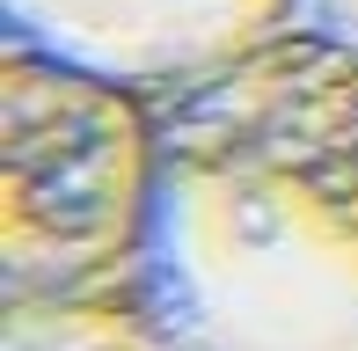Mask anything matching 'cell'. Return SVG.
Here are the masks:
<instances>
[{
    "label": "cell",
    "instance_id": "1",
    "mask_svg": "<svg viewBox=\"0 0 358 351\" xmlns=\"http://www.w3.org/2000/svg\"><path fill=\"white\" fill-rule=\"evenodd\" d=\"M154 110L139 300L169 351H358V44L285 29Z\"/></svg>",
    "mask_w": 358,
    "mask_h": 351
},
{
    "label": "cell",
    "instance_id": "2",
    "mask_svg": "<svg viewBox=\"0 0 358 351\" xmlns=\"http://www.w3.org/2000/svg\"><path fill=\"white\" fill-rule=\"evenodd\" d=\"M161 183L146 88L8 37L0 59V271L8 300L139 293Z\"/></svg>",
    "mask_w": 358,
    "mask_h": 351
},
{
    "label": "cell",
    "instance_id": "3",
    "mask_svg": "<svg viewBox=\"0 0 358 351\" xmlns=\"http://www.w3.org/2000/svg\"><path fill=\"white\" fill-rule=\"evenodd\" d=\"M300 29V0H8V37L169 95Z\"/></svg>",
    "mask_w": 358,
    "mask_h": 351
},
{
    "label": "cell",
    "instance_id": "4",
    "mask_svg": "<svg viewBox=\"0 0 358 351\" xmlns=\"http://www.w3.org/2000/svg\"><path fill=\"white\" fill-rule=\"evenodd\" d=\"M0 351H169L139 293L110 300H8Z\"/></svg>",
    "mask_w": 358,
    "mask_h": 351
},
{
    "label": "cell",
    "instance_id": "5",
    "mask_svg": "<svg viewBox=\"0 0 358 351\" xmlns=\"http://www.w3.org/2000/svg\"><path fill=\"white\" fill-rule=\"evenodd\" d=\"M300 29H322L336 44H358V0H300Z\"/></svg>",
    "mask_w": 358,
    "mask_h": 351
}]
</instances>
